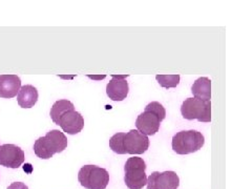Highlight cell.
<instances>
[{
  "label": "cell",
  "instance_id": "7a4b0ae2",
  "mask_svg": "<svg viewBox=\"0 0 252 189\" xmlns=\"http://www.w3.org/2000/svg\"><path fill=\"white\" fill-rule=\"evenodd\" d=\"M205 138L198 130H182L172 138V149L178 155H189L200 151Z\"/></svg>",
  "mask_w": 252,
  "mask_h": 189
},
{
  "label": "cell",
  "instance_id": "9a60e30c",
  "mask_svg": "<svg viewBox=\"0 0 252 189\" xmlns=\"http://www.w3.org/2000/svg\"><path fill=\"white\" fill-rule=\"evenodd\" d=\"M157 81L164 89L177 88L180 83V75H157Z\"/></svg>",
  "mask_w": 252,
  "mask_h": 189
},
{
  "label": "cell",
  "instance_id": "ac0fdd59",
  "mask_svg": "<svg viewBox=\"0 0 252 189\" xmlns=\"http://www.w3.org/2000/svg\"><path fill=\"white\" fill-rule=\"evenodd\" d=\"M6 189H29V187L22 182H15L12 183Z\"/></svg>",
  "mask_w": 252,
  "mask_h": 189
},
{
  "label": "cell",
  "instance_id": "e0dca14e",
  "mask_svg": "<svg viewBox=\"0 0 252 189\" xmlns=\"http://www.w3.org/2000/svg\"><path fill=\"white\" fill-rule=\"evenodd\" d=\"M144 112H151L155 114L158 118H159L161 122L165 119V117H166V109L164 108V106L160 103V102H157V101L151 102V103L147 104Z\"/></svg>",
  "mask_w": 252,
  "mask_h": 189
},
{
  "label": "cell",
  "instance_id": "8fae6325",
  "mask_svg": "<svg viewBox=\"0 0 252 189\" xmlns=\"http://www.w3.org/2000/svg\"><path fill=\"white\" fill-rule=\"evenodd\" d=\"M161 121L155 114L151 112H143L140 114L136 120L138 131L144 136H154L160 129Z\"/></svg>",
  "mask_w": 252,
  "mask_h": 189
},
{
  "label": "cell",
  "instance_id": "4fadbf2b",
  "mask_svg": "<svg viewBox=\"0 0 252 189\" xmlns=\"http://www.w3.org/2000/svg\"><path fill=\"white\" fill-rule=\"evenodd\" d=\"M38 101V91L33 85L21 86L17 94V102L22 108L33 107Z\"/></svg>",
  "mask_w": 252,
  "mask_h": 189
},
{
  "label": "cell",
  "instance_id": "ba28073f",
  "mask_svg": "<svg viewBox=\"0 0 252 189\" xmlns=\"http://www.w3.org/2000/svg\"><path fill=\"white\" fill-rule=\"evenodd\" d=\"M147 189H178L180 178L175 171H155L147 178Z\"/></svg>",
  "mask_w": 252,
  "mask_h": 189
},
{
  "label": "cell",
  "instance_id": "8992f818",
  "mask_svg": "<svg viewBox=\"0 0 252 189\" xmlns=\"http://www.w3.org/2000/svg\"><path fill=\"white\" fill-rule=\"evenodd\" d=\"M62 128V130L68 135H77L84 127V119L80 113L75 110V107L69 108L62 113L57 119L56 123Z\"/></svg>",
  "mask_w": 252,
  "mask_h": 189
},
{
  "label": "cell",
  "instance_id": "52a82bcc",
  "mask_svg": "<svg viewBox=\"0 0 252 189\" xmlns=\"http://www.w3.org/2000/svg\"><path fill=\"white\" fill-rule=\"evenodd\" d=\"M123 147L125 155H142L149 147V139L137 129H131L124 135Z\"/></svg>",
  "mask_w": 252,
  "mask_h": 189
},
{
  "label": "cell",
  "instance_id": "2e32d148",
  "mask_svg": "<svg viewBox=\"0 0 252 189\" xmlns=\"http://www.w3.org/2000/svg\"><path fill=\"white\" fill-rule=\"evenodd\" d=\"M124 132H118L109 139V147L112 151L118 155H125L123 147V138Z\"/></svg>",
  "mask_w": 252,
  "mask_h": 189
},
{
  "label": "cell",
  "instance_id": "5b68a950",
  "mask_svg": "<svg viewBox=\"0 0 252 189\" xmlns=\"http://www.w3.org/2000/svg\"><path fill=\"white\" fill-rule=\"evenodd\" d=\"M181 114L186 120H198L200 122L211 121V103L196 98H187L182 106Z\"/></svg>",
  "mask_w": 252,
  "mask_h": 189
},
{
  "label": "cell",
  "instance_id": "277c9868",
  "mask_svg": "<svg viewBox=\"0 0 252 189\" xmlns=\"http://www.w3.org/2000/svg\"><path fill=\"white\" fill-rule=\"evenodd\" d=\"M78 181L86 189H105L109 183V173L96 165H84L79 170Z\"/></svg>",
  "mask_w": 252,
  "mask_h": 189
},
{
  "label": "cell",
  "instance_id": "9c48e42d",
  "mask_svg": "<svg viewBox=\"0 0 252 189\" xmlns=\"http://www.w3.org/2000/svg\"><path fill=\"white\" fill-rule=\"evenodd\" d=\"M25 162V152L19 146L4 144L0 146V165L7 168H19Z\"/></svg>",
  "mask_w": 252,
  "mask_h": 189
},
{
  "label": "cell",
  "instance_id": "3957f363",
  "mask_svg": "<svg viewBox=\"0 0 252 189\" xmlns=\"http://www.w3.org/2000/svg\"><path fill=\"white\" fill-rule=\"evenodd\" d=\"M146 163L139 157H132L124 165V182L129 189H142L147 184Z\"/></svg>",
  "mask_w": 252,
  "mask_h": 189
},
{
  "label": "cell",
  "instance_id": "5bb4252c",
  "mask_svg": "<svg viewBox=\"0 0 252 189\" xmlns=\"http://www.w3.org/2000/svg\"><path fill=\"white\" fill-rule=\"evenodd\" d=\"M193 98L210 101L211 99V81L207 77H201L193 82L191 86Z\"/></svg>",
  "mask_w": 252,
  "mask_h": 189
},
{
  "label": "cell",
  "instance_id": "30bf717a",
  "mask_svg": "<svg viewBox=\"0 0 252 189\" xmlns=\"http://www.w3.org/2000/svg\"><path fill=\"white\" fill-rule=\"evenodd\" d=\"M128 75H112V80L106 85V94L113 101H123L128 94L129 86L126 78Z\"/></svg>",
  "mask_w": 252,
  "mask_h": 189
},
{
  "label": "cell",
  "instance_id": "7c38bea8",
  "mask_svg": "<svg viewBox=\"0 0 252 189\" xmlns=\"http://www.w3.org/2000/svg\"><path fill=\"white\" fill-rule=\"evenodd\" d=\"M21 89V80L17 75L0 76V98L11 99L18 94Z\"/></svg>",
  "mask_w": 252,
  "mask_h": 189
},
{
  "label": "cell",
  "instance_id": "6da1fadb",
  "mask_svg": "<svg viewBox=\"0 0 252 189\" xmlns=\"http://www.w3.org/2000/svg\"><path fill=\"white\" fill-rule=\"evenodd\" d=\"M67 147V138L64 133L57 129H53L35 141L34 153L40 159L47 160L55 154H60Z\"/></svg>",
  "mask_w": 252,
  "mask_h": 189
}]
</instances>
